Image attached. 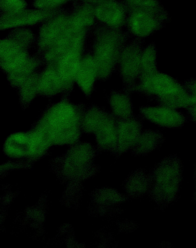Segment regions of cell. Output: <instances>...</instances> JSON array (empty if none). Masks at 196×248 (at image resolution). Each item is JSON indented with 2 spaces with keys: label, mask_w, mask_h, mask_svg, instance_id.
<instances>
[{
  "label": "cell",
  "mask_w": 196,
  "mask_h": 248,
  "mask_svg": "<svg viewBox=\"0 0 196 248\" xmlns=\"http://www.w3.org/2000/svg\"><path fill=\"white\" fill-rule=\"evenodd\" d=\"M131 37L128 31L107 26L98 31L95 47L97 72L106 79L114 71L121 54Z\"/></svg>",
  "instance_id": "1"
},
{
  "label": "cell",
  "mask_w": 196,
  "mask_h": 248,
  "mask_svg": "<svg viewBox=\"0 0 196 248\" xmlns=\"http://www.w3.org/2000/svg\"><path fill=\"white\" fill-rule=\"evenodd\" d=\"M144 39L133 38L124 48L119 60V74L124 90L131 93L141 74V56Z\"/></svg>",
  "instance_id": "2"
},
{
  "label": "cell",
  "mask_w": 196,
  "mask_h": 248,
  "mask_svg": "<svg viewBox=\"0 0 196 248\" xmlns=\"http://www.w3.org/2000/svg\"><path fill=\"white\" fill-rule=\"evenodd\" d=\"M127 5V4H126ZM126 24L131 36L144 39L160 30L168 20L152 12L129 6Z\"/></svg>",
  "instance_id": "3"
},
{
  "label": "cell",
  "mask_w": 196,
  "mask_h": 248,
  "mask_svg": "<svg viewBox=\"0 0 196 248\" xmlns=\"http://www.w3.org/2000/svg\"><path fill=\"white\" fill-rule=\"evenodd\" d=\"M133 91L140 93L155 100L174 93L183 87L177 80L158 71L153 74L141 76Z\"/></svg>",
  "instance_id": "4"
},
{
  "label": "cell",
  "mask_w": 196,
  "mask_h": 248,
  "mask_svg": "<svg viewBox=\"0 0 196 248\" xmlns=\"http://www.w3.org/2000/svg\"><path fill=\"white\" fill-rule=\"evenodd\" d=\"M98 5L94 10L95 16L105 26L122 29L126 24L128 8L121 0H95Z\"/></svg>",
  "instance_id": "5"
},
{
  "label": "cell",
  "mask_w": 196,
  "mask_h": 248,
  "mask_svg": "<svg viewBox=\"0 0 196 248\" xmlns=\"http://www.w3.org/2000/svg\"><path fill=\"white\" fill-rule=\"evenodd\" d=\"M139 112L142 118L161 126L178 128L186 122L185 117L180 112L165 107L141 106Z\"/></svg>",
  "instance_id": "6"
},
{
  "label": "cell",
  "mask_w": 196,
  "mask_h": 248,
  "mask_svg": "<svg viewBox=\"0 0 196 248\" xmlns=\"http://www.w3.org/2000/svg\"><path fill=\"white\" fill-rule=\"evenodd\" d=\"M118 128L117 147L118 151H124L138 140L142 127L140 118L134 115L125 119H117Z\"/></svg>",
  "instance_id": "7"
},
{
  "label": "cell",
  "mask_w": 196,
  "mask_h": 248,
  "mask_svg": "<svg viewBox=\"0 0 196 248\" xmlns=\"http://www.w3.org/2000/svg\"><path fill=\"white\" fill-rule=\"evenodd\" d=\"M75 112L69 105L61 104L55 107L49 112L48 117L49 125L54 131L66 130L72 126L74 122Z\"/></svg>",
  "instance_id": "8"
},
{
  "label": "cell",
  "mask_w": 196,
  "mask_h": 248,
  "mask_svg": "<svg viewBox=\"0 0 196 248\" xmlns=\"http://www.w3.org/2000/svg\"><path fill=\"white\" fill-rule=\"evenodd\" d=\"M130 93L124 91H114L111 93L109 103L117 119H125L133 116V104Z\"/></svg>",
  "instance_id": "9"
},
{
  "label": "cell",
  "mask_w": 196,
  "mask_h": 248,
  "mask_svg": "<svg viewBox=\"0 0 196 248\" xmlns=\"http://www.w3.org/2000/svg\"><path fill=\"white\" fill-rule=\"evenodd\" d=\"M2 65L9 69H16L25 62V54L13 42L3 40L0 43Z\"/></svg>",
  "instance_id": "10"
},
{
  "label": "cell",
  "mask_w": 196,
  "mask_h": 248,
  "mask_svg": "<svg viewBox=\"0 0 196 248\" xmlns=\"http://www.w3.org/2000/svg\"><path fill=\"white\" fill-rule=\"evenodd\" d=\"M97 67L95 61L91 58H87L80 64L78 70V83L85 92H89L93 85Z\"/></svg>",
  "instance_id": "11"
},
{
  "label": "cell",
  "mask_w": 196,
  "mask_h": 248,
  "mask_svg": "<svg viewBox=\"0 0 196 248\" xmlns=\"http://www.w3.org/2000/svg\"><path fill=\"white\" fill-rule=\"evenodd\" d=\"M44 16L41 11H19L11 14L2 19L1 27L8 28L22 25L33 24L40 20Z\"/></svg>",
  "instance_id": "12"
},
{
  "label": "cell",
  "mask_w": 196,
  "mask_h": 248,
  "mask_svg": "<svg viewBox=\"0 0 196 248\" xmlns=\"http://www.w3.org/2000/svg\"><path fill=\"white\" fill-rule=\"evenodd\" d=\"M164 140L163 135L159 131L147 129L141 132L135 142L136 151L144 152L156 148Z\"/></svg>",
  "instance_id": "13"
},
{
  "label": "cell",
  "mask_w": 196,
  "mask_h": 248,
  "mask_svg": "<svg viewBox=\"0 0 196 248\" xmlns=\"http://www.w3.org/2000/svg\"><path fill=\"white\" fill-rule=\"evenodd\" d=\"M158 71L156 45L154 42H152L143 50L141 56V74L140 77L150 75Z\"/></svg>",
  "instance_id": "14"
},
{
  "label": "cell",
  "mask_w": 196,
  "mask_h": 248,
  "mask_svg": "<svg viewBox=\"0 0 196 248\" xmlns=\"http://www.w3.org/2000/svg\"><path fill=\"white\" fill-rule=\"evenodd\" d=\"M68 24L64 17H59L44 26L41 31V36L45 43L55 41L64 32Z\"/></svg>",
  "instance_id": "15"
},
{
  "label": "cell",
  "mask_w": 196,
  "mask_h": 248,
  "mask_svg": "<svg viewBox=\"0 0 196 248\" xmlns=\"http://www.w3.org/2000/svg\"><path fill=\"white\" fill-rule=\"evenodd\" d=\"M127 5L149 11L157 14L167 19L169 14L158 0H121Z\"/></svg>",
  "instance_id": "16"
},
{
  "label": "cell",
  "mask_w": 196,
  "mask_h": 248,
  "mask_svg": "<svg viewBox=\"0 0 196 248\" xmlns=\"http://www.w3.org/2000/svg\"><path fill=\"white\" fill-rule=\"evenodd\" d=\"M80 56L76 49L65 54L60 65V72L62 77L65 78H71L79 69Z\"/></svg>",
  "instance_id": "17"
},
{
  "label": "cell",
  "mask_w": 196,
  "mask_h": 248,
  "mask_svg": "<svg viewBox=\"0 0 196 248\" xmlns=\"http://www.w3.org/2000/svg\"><path fill=\"white\" fill-rule=\"evenodd\" d=\"M94 16L95 11L92 7L87 6L76 12L70 23L77 27L82 28L85 26L92 24L94 21Z\"/></svg>",
  "instance_id": "18"
},
{
  "label": "cell",
  "mask_w": 196,
  "mask_h": 248,
  "mask_svg": "<svg viewBox=\"0 0 196 248\" xmlns=\"http://www.w3.org/2000/svg\"><path fill=\"white\" fill-rule=\"evenodd\" d=\"M59 83L57 75L53 71H48L42 78L41 87L44 92L50 93L57 90Z\"/></svg>",
  "instance_id": "19"
},
{
  "label": "cell",
  "mask_w": 196,
  "mask_h": 248,
  "mask_svg": "<svg viewBox=\"0 0 196 248\" xmlns=\"http://www.w3.org/2000/svg\"><path fill=\"white\" fill-rule=\"evenodd\" d=\"M25 5L23 0H2L1 1L2 9L11 14L22 11Z\"/></svg>",
  "instance_id": "20"
},
{
  "label": "cell",
  "mask_w": 196,
  "mask_h": 248,
  "mask_svg": "<svg viewBox=\"0 0 196 248\" xmlns=\"http://www.w3.org/2000/svg\"><path fill=\"white\" fill-rule=\"evenodd\" d=\"M65 0H35L34 4L36 7L46 9L57 7L65 2Z\"/></svg>",
  "instance_id": "21"
}]
</instances>
